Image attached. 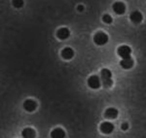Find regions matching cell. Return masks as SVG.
Here are the masks:
<instances>
[{"label": "cell", "mask_w": 146, "mask_h": 138, "mask_svg": "<svg viewBox=\"0 0 146 138\" xmlns=\"http://www.w3.org/2000/svg\"><path fill=\"white\" fill-rule=\"evenodd\" d=\"M101 84L105 88H108L113 85L112 81V72L107 68H103L100 72Z\"/></svg>", "instance_id": "obj_1"}, {"label": "cell", "mask_w": 146, "mask_h": 138, "mask_svg": "<svg viewBox=\"0 0 146 138\" xmlns=\"http://www.w3.org/2000/svg\"><path fill=\"white\" fill-rule=\"evenodd\" d=\"M94 42L98 46H103L108 42V35L104 33L103 31H98L96 32L94 36Z\"/></svg>", "instance_id": "obj_2"}, {"label": "cell", "mask_w": 146, "mask_h": 138, "mask_svg": "<svg viewBox=\"0 0 146 138\" xmlns=\"http://www.w3.org/2000/svg\"><path fill=\"white\" fill-rule=\"evenodd\" d=\"M117 53H118L119 57H121L122 58H128L131 57V49L129 48V46L127 45H123L120 46L117 50Z\"/></svg>", "instance_id": "obj_3"}, {"label": "cell", "mask_w": 146, "mask_h": 138, "mask_svg": "<svg viewBox=\"0 0 146 138\" xmlns=\"http://www.w3.org/2000/svg\"><path fill=\"white\" fill-rule=\"evenodd\" d=\"M88 86H90L91 88H94V90L98 88L101 86L100 78L98 75H92L90 78L88 79Z\"/></svg>", "instance_id": "obj_4"}, {"label": "cell", "mask_w": 146, "mask_h": 138, "mask_svg": "<svg viewBox=\"0 0 146 138\" xmlns=\"http://www.w3.org/2000/svg\"><path fill=\"white\" fill-rule=\"evenodd\" d=\"M100 131L104 134H110L114 130V125L110 121H103L100 127Z\"/></svg>", "instance_id": "obj_5"}, {"label": "cell", "mask_w": 146, "mask_h": 138, "mask_svg": "<svg viewBox=\"0 0 146 138\" xmlns=\"http://www.w3.org/2000/svg\"><path fill=\"white\" fill-rule=\"evenodd\" d=\"M23 108L27 112H33L37 108V103L33 99H27L23 102Z\"/></svg>", "instance_id": "obj_6"}, {"label": "cell", "mask_w": 146, "mask_h": 138, "mask_svg": "<svg viewBox=\"0 0 146 138\" xmlns=\"http://www.w3.org/2000/svg\"><path fill=\"white\" fill-rule=\"evenodd\" d=\"M56 36H58V38L60 39V40H65V39H67L68 37L70 36L69 29L66 28V27H62V28H60L58 30Z\"/></svg>", "instance_id": "obj_7"}, {"label": "cell", "mask_w": 146, "mask_h": 138, "mask_svg": "<svg viewBox=\"0 0 146 138\" xmlns=\"http://www.w3.org/2000/svg\"><path fill=\"white\" fill-rule=\"evenodd\" d=\"M113 10H114V12L117 15H123L126 12V6L122 2H115L113 4Z\"/></svg>", "instance_id": "obj_8"}, {"label": "cell", "mask_w": 146, "mask_h": 138, "mask_svg": "<svg viewBox=\"0 0 146 138\" xmlns=\"http://www.w3.org/2000/svg\"><path fill=\"white\" fill-rule=\"evenodd\" d=\"M129 18H131V20L133 23H140L142 22L143 17H142V14H141L140 12L133 11V13L131 14V16H129Z\"/></svg>", "instance_id": "obj_9"}, {"label": "cell", "mask_w": 146, "mask_h": 138, "mask_svg": "<svg viewBox=\"0 0 146 138\" xmlns=\"http://www.w3.org/2000/svg\"><path fill=\"white\" fill-rule=\"evenodd\" d=\"M60 55H62V57L64 58V59H71L74 57V51L71 48H69V47H66V48H64L62 51Z\"/></svg>", "instance_id": "obj_10"}, {"label": "cell", "mask_w": 146, "mask_h": 138, "mask_svg": "<svg viewBox=\"0 0 146 138\" xmlns=\"http://www.w3.org/2000/svg\"><path fill=\"white\" fill-rule=\"evenodd\" d=\"M135 64V61L131 57H128V58H124L120 61V65L123 67L124 69H131V67Z\"/></svg>", "instance_id": "obj_11"}, {"label": "cell", "mask_w": 146, "mask_h": 138, "mask_svg": "<svg viewBox=\"0 0 146 138\" xmlns=\"http://www.w3.org/2000/svg\"><path fill=\"white\" fill-rule=\"evenodd\" d=\"M118 110L115 108H108L104 113V117L107 119H110V120H113V119H116L118 117Z\"/></svg>", "instance_id": "obj_12"}, {"label": "cell", "mask_w": 146, "mask_h": 138, "mask_svg": "<svg viewBox=\"0 0 146 138\" xmlns=\"http://www.w3.org/2000/svg\"><path fill=\"white\" fill-rule=\"evenodd\" d=\"M52 138H64L65 137V131L60 127H56L55 129L52 130L51 132Z\"/></svg>", "instance_id": "obj_13"}, {"label": "cell", "mask_w": 146, "mask_h": 138, "mask_svg": "<svg viewBox=\"0 0 146 138\" xmlns=\"http://www.w3.org/2000/svg\"><path fill=\"white\" fill-rule=\"evenodd\" d=\"M35 135H36V133H35L34 129L30 127L25 128L22 131V136L23 138H35Z\"/></svg>", "instance_id": "obj_14"}, {"label": "cell", "mask_w": 146, "mask_h": 138, "mask_svg": "<svg viewBox=\"0 0 146 138\" xmlns=\"http://www.w3.org/2000/svg\"><path fill=\"white\" fill-rule=\"evenodd\" d=\"M102 20L105 23H111L113 20H112L111 16L108 15V14H105V15H103V17H102Z\"/></svg>", "instance_id": "obj_15"}, {"label": "cell", "mask_w": 146, "mask_h": 138, "mask_svg": "<svg viewBox=\"0 0 146 138\" xmlns=\"http://www.w3.org/2000/svg\"><path fill=\"white\" fill-rule=\"evenodd\" d=\"M12 3H13V5L15 6L16 8H22L23 6V1H22V0H14Z\"/></svg>", "instance_id": "obj_16"}, {"label": "cell", "mask_w": 146, "mask_h": 138, "mask_svg": "<svg viewBox=\"0 0 146 138\" xmlns=\"http://www.w3.org/2000/svg\"><path fill=\"white\" fill-rule=\"evenodd\" d=\"M128 127H129V123H126V121H125V123H122L121 128H122L123 130H127V129H128Z\"/></svg>", "instance_id": "obj_17"}, {"label": "cell", "mask_w": 146, "mask_h": 138, "mask_svg": "<svg viewBox=\"0 0 146 138\" xmlns=\"http://www.w3.org/2000/svg\"><path fill=\"white\" fill-rule=\"evenodd\" d=\"M78 10H79V11H82V10H84V7L82 6V5L78 6Z\"/></svg>", "instance_id": "obj_18"}]
</instances>
